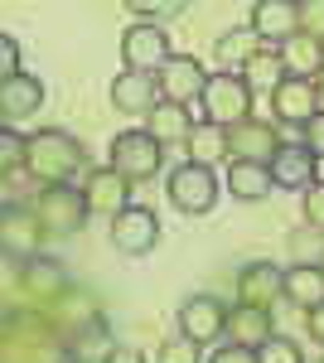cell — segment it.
<instances>
[{
	"instance_id": "1",
	"label": "cell",
	"mask_w": 324,
	"mask_h": 363,
	"mask_svg": "<svg viewBox=\"0 0 324 363\" xmlns=\"http://www.w3.org/2000/svg\"><path fill=\"white\" fill-rule=\"evenodd\" d=\"M82 140L73 136V131H58V126H49V131H34L29 136V174L39 179V184H73V174L82 169Z\"/></svg>"
},
{
	"instance_id": "2",
	"label": "cell",
	"mask_w": 324,
	"mask_h": 363,
	"mask_svg": "<svg viewBox=\"0 0 324 363\" xmlns=\"http://www.w3.org/2000/svg\"><path fill=\"white\" fill-rule=\"evenodd\" d=\"M34 218L39 228L49 233V238H73L82 223H87V194L73 189V184H39V194H34Z\"/></svg>"
},
{
	"instance_id": "3",
	"label": "cell",
	"mask_w": 324,
	"mask_h": 363,
	"mask_svg": "<svg viewBox=\"0 0 324 363\" xmlns=\"http://www.w3.org/2000/svg\"><path fill=\"white\" fill-rule=\"evenodd\" d=\"M218 194H223L218 174L208 165H194V160L174 165V169H169V179H164V199H169L184 218H203V213H213Z\"/></svg>"
},
{
	"instance_id": "4",
	"label": "cell",
	"mask_w": 324,
	"mask_h": 363,
	"mask_svg": "<svg viewBox=\"0 0 324 363\" xmlns=\"http://www.w3.org/2000/svg\"><path fill=\"white\" fill-rule=\"evenodd\" d=\"M252 97H257V92L242 83V73H213V83L203 92V121L233 131V126L252 121Z\"/></svg>"
},
{
	"instance_id": "5",
	"label": "cell",
	"mask_w": 324,
	"mask_h": 363,
	"mask_svg": "<svg viewBox=\"0 0 324 363\" xmlns=\"http://www.w3.org/2000/svg\"><path fill=\"white\" fill-rule=\"evenodd\" d=\"M111 169H121L135 184H140V179H155L164 169V145L150 136L145 126H140V131H121V136L111 140Z\"/></svg>"
},
{
	"instance_id": "6",
	"label": "cell",
	"mask_w": 324,
	"mask_h": 363,
	"mask_svg": "<svg viewBox=\"0 0 324 363\" xmlns=\"http://www.w3.org/2000/svg\"><path fill=\"white\" fill-rule=\"evenodd\" d=\"M121 58H126L131 73H155V78H160L164 63L174 58V49H169V34H164L160 25H140V20H135V25L121 34Z\"/></svg>"
},
{
	"instance_id": "7",
	"label": "cell",
	"mask_w": 324,
	"mask_h": 363,
	"mask_svg": "<svg viewBox=\"0 0 324 363\" xmlns=\"http://www.w3.org/2000/svg\"><path fill=\"white\" fill-rule=\"evenodd\" d=\"M179 335H189L194 344H213V339H228V306L208 296V291H199L189 296L184 306H179Z\"/></svg>"
},
{
	"instance_id": "8",
	"label": "cell",
	"mask_w": 324,
	"mask_h": 363,
	"mask_svg": "<svg viewBox=\"0 0 324 363\" xmlns=\"http://www.w3.org/2000/svg\"><path fill=\"white\" fill-rule=\"evenodd\" d=\"M155 242H160V218H155V208L131 203L126 213L111 218V247H116V252H126V257H145V252H155Z\"/></svg>"
},
{
	"instance_id": "9",
	"label": "cell",
	"mask_w": 324,
	"mask_h": 363,
	"mask_svg": "<svg viewBox=\"0 0 324 363\" xmlns=\"http://www.w3.org/2000/svg\"><path fill=\"white\" fill-rule=\"evenodd\" d=\"M107 92H111V107L121 116H150L164 102L160 78H155V73H131V68H121V73L111 78Z\"/></svg>"
},
{
	"instance_id": "10",
	"label": "cell",
	"mask_w": 324,
	"mask_h": 363,
	"mask_svg": "<svg viewBox=\"0 0 324 363\" xmlns=\"http://www.w3.org/2000/svg\"><path fill=\"white\" fill-rule=\"evenodd\" d=\"M208 68L199 63V58L189 54H174L169 63H164V73H160V92H164V102H203V92H208Z\"/></svg>"
},
{
	"instance_id": "11",
	"label": "cell",
	"mask_w": 324,
	"mask_h": 363,
	"mask_svg": "<svg viewBox=\"0 0 324 363\" xmlns=\"http://www.w3.org/2000/svg\"><path fill=\"white\" fill-rule=\"evenodd\" d=\"M252 29L262 44H286L300 34V0H257L252 5Z\"/></svg>"
},
{
	"instance_id": "12",
	"label": "cell",
	"mask_w": 324,
	"mask_h": 363,
	"mask_svg": "<svg viewBox=\"0 0 324 363\" xmlns=\"http://www.w3.org/2000/svg\"><path fill=\"white\" fill-rule=\"evenodd\" d=\"M82 194H87V208L92 213H107V218H116V213H126L131 208V179L121 174V169H87V184H82Z\"/></svg>"
},
{
	"instance_id": "13",
	"label": "cell",
	"mask_w": 324,
	"mask_h": 363,
	"mask_svg": "<svg viewBox=\"0 0 324 363\" xmlns=\"http://www.w3.org/2000/svg\"><path fill=\"white\" fill-rule=\"evenodd\" d=\"M271 112L281 126H305L310 116H320V83H305V78H286L271 97Z\"/></svg>"
},
{
	"instance_id": "14",
	"label": "cell",
	"mask_w": 324,
	"mask_h": 363,
	"mask_svg": "<svg viewBox=\"0 0 324 363\" xmlns=\"http://www.w3.org/2000/svg\"><path fill=\"white\" fill-rule=\"evenodd\" d=\"M238 296H242V306L271 310L276 301H286V272L276 262H252L238 277Z\"/></svg>"
},
{
	"instance_id": "15",
	"label": "cell",
	"mask_w": 324,
	"mask_h": 363,
	"mask_svg": "<svg viewBox=\"0 0 324 363\" xmlns=\"http://www.w3.org/2000/svg\"><path fill=\"white\" fill-rule=\"evenodd\" d=\"M267 169H271V184H276V189H300V194H305V189L315 184V155H310L300 140H281V150L271 155Z\"/></svg>"
},
{
	"instance_id": "16",
	"label": "cell",
	"mask_w": 324,
	"mask_h": 363,
	"mask_svg": "<svg viewBox=\"0 0 324 363\" xmlns=\"http://www.w3.org/2000/svg\"><path fill=\"white\" fill-rule=\"evenodd\" d=\"M228 150H233V160H247V165H271V155L281 150V136L271 131L267 121L252 116V121L228 131Z\"/></svg>"
},
{
	"instance_id": "17",
	"label": "cell",
	"mask_w": 324,
	"mask_h": 363,
	"mask_svg": "<svg viewBox=\"0 0 324 363\" xmlns=\"http://www.w3.org/2000/svg\"><path fill=\"white\" fill-rule=\"evenodd\" d=\"M39 107H44V83H39L34 73H20V78L0 83V116H5V126L34 116Z\"/></svg>"
},
{
	"instance_id": "18",
	"label": "cell",
	"mask_w": 324,
	"mask_h": 363,
	"mask_svg": "<svg viewBox=\"0 0 324 363\" xmlns=\"http://www.w3.org/2000/svg\"><path fill=\"white\" fill-rule=\"evenodd\" d=\"M0 233H5V252H20V257H39V238H49L39 218H34V208H20V203H5V213H0Z\"/></svg>"
},
{
	"instance_id": "19",
	"label": "cell",
	"mask_w": 324,
	"mask_h": 363,
	"mask_svg": "<svg viewBox=\"0 0 324 363\" xmlns=\"http://www.w3.org/2000/svg\"><path fill=\"white\" fill-rule=\"evenodd\" d=\"M286 78H291V73H286V54H281L276 44H262L242 68V83L252 87L257 97H276V87L286 83Z\"/></svg>"
},
{
	"instance_id": "20",
	"label": "cell",
	"mask_w": 324,
	"mask_h": 363,
	"mask_svg": "<svg viewBox=\"0 0 324 363\" xmlns=\"http://www.w3.org/2000/svg\"><path fill=\"white\" fill-rule=\"evenodd\" d=\"M271 335H276V320H271V310L242 306V301L228 310V344H242V349H262Z\"/></svg>"
},
{
	"instance_id": "21",
	"label": "cell",
	"mask_w": 324,
	"mask_h": 363,
	"mask_svg": "<svg viewBox=\"0 0 324 363\" xmlns=\"http://www.w3.org/2000/svg\"><path fill=\"white\" fill-rule=\"evenodd\" d=\"M281 54H286V73H291V78L315 83V78L324 73V44L315 39V34H305V29H300L296 39L281 44Z\"/></svg>"
},
{
	"instance_id": "22",
	"label": "cell",
	"mask_w": 324,
	"mask_h": 363,
	"mask_svg": "<svg viewBox=\"0 0 324 363\" xmlns=\"http://www.w3.org/2000/svg\"><path fill=\"white\" fill-rule=\"evenodd\" d=\"M194 126H199V121L189 116V107H184V102H160L155 112L145 116V131H150V136L160 140V145L189 140V136H194Z\"/></svg>"
},
{
	"instance_id": "23",
	"label": "cell",
	"mask_w": 324,
	"mask_h": 363,
	"mask_svg": "<svg viewBox=\"0 0 324 363\" xmlns=\"http://www.w3.org/2000/svg\"><path fill=\"white\" fill-rule=\"evenodd\" d=\"M111 349H116V344H111V325L97 315V320H82V330L73 335V344H68V359H78V363H107Z\"/></svg>"
},
{
	"instance_id": "24",
	"label": "cell",
	"mask_w": 324,
	"mask_h": 363,
	"mask_svg": "<svg viewBox=\"0 0 324 363\" xmlns=\"http://www.w3.org/2000/svg\"><path fill=\"white\" fill-rule=\"evenodd\" d=\"M286 301L300 306L305 315L324 306V267H291L286 272Z\"/></svg>"
},
{
	"instance_id": "25",
	"label": "cell",
	"mask_w": 324,
	"mask_h": 363,
	"mask_svg": "<svg viewBox=\"0 0 324 363\" xmlns=\"http://www.w3.org/2000/svg\"><path fill=\"white\" fill-rule=\"evenodd\" d=\"M184 150H189L194 165H208V169H213L218 160H228V155H233V150H228V131L213 126V121H199V126H194V136L184 140Z\"/></svg>"
},
{
	"instance_id": "26",
	"label": "cell",
	"mask_w": 324,
	"mask_h": 363,
	"mask_svg": "<svg viewBox=\"0 0 324 363\" xmlns=\"http://www.w3.org/2000/svg\"><path fill=\"white\" fill-rule=\"evenodd\" d=\"M228 189H233V199H242V203H257V199H267L276 184H271V169L267 165L233 160V165H228Z\"/></svg>"
},
{
	"instance_id": "27",
	"label": "cell",
	"mask_w": 324,
	"mask_h": 363,
	"mask_svg": "<svg viewBox=\"0 0 324 363\" xmlns=\"http://www.w3.org/2000/svg\"><path fill=\"white\" fill-rule=\"evenodd\" d=\"M262 49V39H257V29L242 25V29H228V34H218L213 39V58L218 63H228V68H247V58Z\"/></svg>"
},
{
	"instance_id": "28",
	"label": "cell",
	"mask_w": 324,
	"mask_h": 363,
	"mask_svg": "<svg viewBox=\"0 0 324 363\" xmlns=\"http://www.w3.org/2000/svg\"><path fill=\"white\" fill-rule=\"evenodd\" d=\"M324 262V228H296L291 233V267H320Z\"/></svg>"
},
{
	"instance_id": "29",
	"label": "cell",
	"mask_w": 324,
	"mask_h": 363,
	"mask_svg": "<svg viewBox=\"0 0 324 363\" xmlns=\"http://www.w3.org/2000/svg\"><path fill=\"white\" fill-rule=\"evenodd\" d=\"M25 281L34 286V291L49 296V291H63V286H68V272H63L58 262H49V257H29L25 262Z\"/></svg>"
},
{
	"instance_id": "30",
	"label": "cell",
	"mask_w": 324,
	"mask_h": 363,
	"mask_svg": "<svg viewBox=\"0 0 324 363\" xmlns=\"http://www.w3.org/2000/svg\"><path fill=\"white\" fill-rule=\"evenodd\" d=\"M20 165H29V136H20L15 126H5L0 131V169H5V179H15Z\"/></svg>"
},
{
	"instance_id": "31",
	"label": "cell",
	"mask_w": 324,
	"mask_h": 363,
	"mask_svg": "<svg viewBox=\"0 0 324 363\" xmlns=\"http://www.w3.org/2000/svg\"><path fill=\"white\" fill-rule=\"evenodd\" d=\"M155 363H208V359H203V344H194L189 335H174L160 344Z\"/></svg>"
},
{
	"instance_id": "32",
	"label": "cell",
	"mask_w": 324,
	"mask_h": 363,
	"mask_svg": "<svg viewBox=\"0 0 324 363\" xmlns=\"http://www.w3.org/2000/svg\"><path fill=\"white\" fill-rule=\"evenodd\" d=\"M257 363H305V354H300V344H296V339L271 335L267 344L257 349Z\"/></svg>"
},
{
	"instance_id": "33",
	"label": "cell",
	"mask_w": 324,
	"mask_h": 363,
	"mask_svg": "<svg viewBox=\"0 0 324 363\" xmlns=\"http://www.w3.org/2000/svg\"><path fill=\"white\" fill-rule=\"evenodd\" d=\"M20 78V39L15 34H0V83Z\"/></svg>"
},
{
	"instance_id": "34",
	"label": "cell",
	"mask_w": 324,
	"mask_h": 363,
	"mask_svg": "<svg viewBox=\"0 0 324 363\" xmlns=\"http://www.w3.org/2000/svg\"><path fill=\"white\" fill-rule=\"evenodd\" d=\"M300 29L324 44V0H300Z\"/></svg>"
},
{
	"instance_id": "35",
	"label": "cell",
	"mask_w": 324,
	"mask_h": 363,
	"mask_svg": "<svg viewBox=\"0 0 324 363\" xmlns=\"http://www.w3.org/2000/svg\"><path fill=\"white\" fill-rule=\"evenodd\" d=\"M300 145H305L315 160H324V112H320V116H310V121L300 126Z\"/></svg>"
},
{
	"instance_id": "36",
	"label": "cell",
	"mask_w": 324,
	"mask_h": 363,
	"mask_svg": "<svg viewBox=\"0 0 324 363\" xmlns=\"http://www.w3.org/2000/svg\"><path fill=\"white\" fill-rule=\"evenodd\" d=\"M126 10H131V15H140V25H155V20H164V15H179V10H184V5H179V0H160V5H126Z\"/></svg>"
},
{
	"instance_id": "37",
	"label": "cell",
	"mask_w": 324,
	"mask_h": 363,
	"mask_svg": "<svg viewBox=\"0 0 324 363\" xmlns=\"http://www.w3.org/2000/svg\"><path fill=\"white\" fill-rule=\"evenodd\" d=\"M305 223L324 228V179H315V184L305 189Z\"/></svg>"
},
{
	"instance_id": "38",
	"label": "cell",
	"mask_w": 324,
	"mask_h": 363,
	"mask_svg": "<svg viewBox=\"0 0 324 363\" xmlns=\"http://www.w3.org/2000/svg\"><path fill=\"white\" fill-rule=\"evenodd\" d=\"M208 363H257V349H242V344H223L213 349V359Z\"/></svg>"
},
{
	"instance_id": "39",
	"label": "cell",
	"mask_w": 324,
	"mask_h": 363,
	"mask_svg": "<svg viewBox=\"0 0 324 363\" xmlns=\"http://www.w3.org/2000/svg\"><path fill=\"white\" fill-rule=\"evenodd\" d=\"M107 363H145V354H140V349H131V344H116V349L107 354Z\"/></svg>"
},
{
	"instance_id": "40",
	"label": "cell",
	"mask_w": 324,
	"mask_h": 363,
	"mask_svg": "<svg viewBox=\"0 0 324 363\" xmlns=\"http://www.w3.org/2000/svg\"><path fill=\"white\" fill-rule=\"evenodd\" d=\"M310 335H315V339L324 344V306H315V310H310Z\"/></svg>"
},
{
	"instance_id": "41",
	"label": "cell",
	"mask_w": 324,
	"mask_h": 363,
	"mask_svg": "<svg viewBox=\"0 0 324 363\" xmlns=\"http://www.w3.org/2000/svg\"><path fill=\"white\" fill-rule=\"evenodd\" d=\"M315 83H320V97H324V73H320V78H315Z\"/></svg>"
},
{
	"instance_id": "42",
	"label": "cell",
	"mask_w": 324,
	"mask_h": 363,
	"mask_svg": "<svg viewBox=\"0 0 324 363\" xmlns=\"http://www.w3.org/2000/svg\"><path fill=\"white\" fill-rule=\"evenodd\" d=\"M320 267H324V262H320Z\"/></svg>"
}]
</instances>
